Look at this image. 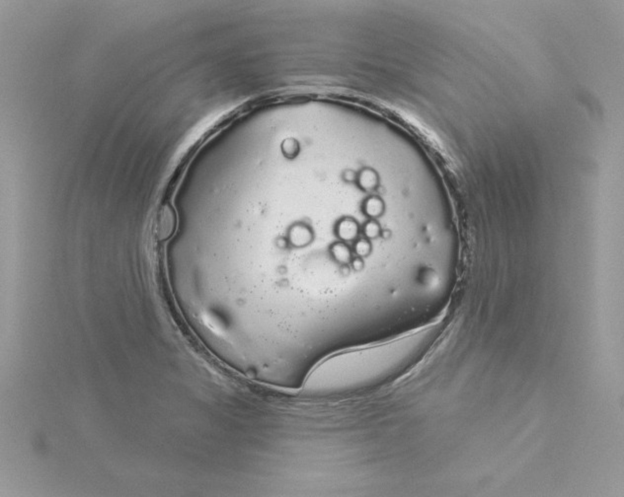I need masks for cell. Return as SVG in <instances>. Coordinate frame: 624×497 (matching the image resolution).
<instances>
[{
	"label": "cell",
	"mask_w": 624,
	"mask_h": 497,
	"mask_svg": "<svg viewBox=\"0 0 624 497\" xmlns=\"http://www.w3.org/2000/svg\"><path fill=\"white\" fill-rule=\"evenodd\" d=\"M438 330L437 324H430L393 339L335 353L309 372L301 390L312 396H329L383 384L420 359Z\"/></svg>",
	"instance_id": "1"
},
{
	"label": "cell",
	"mask_w": 624,
	"mask_h": 497,
	"mask_svg": "<svg viewBox=\"0 0 624 497\" xmlns=\"http://www.w3.org/2000/svg\"><path fill=\"white\" fill-rule=\"evenodd\" d=\"M177 215L174 207L170 203L162 204L156 214L155 227L160 239L168 238L176 228Z\"/></svg>",
	"instance_id": "2"
},
{
	"label": "cell",
	"mask_w": 624,
	"mask_h": 497,
	"mask_svg": "<svg viewBox=\"0 0 624 497\" xmlns=\"http://www.w3.org/2000/svg\"><path fill=\"white\" fill-rule=\"evenodd\" d=\"M312 239V232L304 224H295L289 230V240L297 247L305 246Z\"/></svg>",
	"instance_id": "3"
},
{
	"label": "cell",
	"mask_w": 624,
	"mask_h": 497,
	"mask_svg": "<svg viewBox=\"0 0 624 497\" xmlns=\"http://www.w3.org/2000/svg\"><path fill=\"white\" fill-rule=\"evenodd\" d=\"M357 232L356 223L351 218H344L337 224V234L343 240L352 239Z\"/></svg>",
	"instance_id": "4"
},
{
	"label": "cell",
	"mask_w": 624,
	"mask_h": 497,
	"mask_svg": "<svg viewBox=\"0 0 624 497\" xmlns=\"http://www.w3.org/2000/svg\"><path fill=\"white\" fill-rule=\"evenodd\" d=\"M377 182L376 175L371 170H363L358 176V184L366 190L372 189Z\"/></svg>",
	"instance_id": "5"
},
{
	"label": "cell",
	"mask_w": 624,
	"mask_h": 497,
	"mask_svg": "<svg viewBox=\"0 0 624 497\" xmlns=\"http://www.w3.org/2000/svg\"><path fill=\"white\" fill-rule=\"evenodd\" d=\"M281 151L282 154L288 158L293 159L297 156L299 152V143L294 138H286L281 142Z\"/></svg>",
	"instance_id": "6"
},
{
	"label": "cell",
	"mask_w": 624,
	"mask_h": 497,
	"mask_svg": "<svg viewBox=\"0 0 624 497\" xmlns=\"http://www.w3.org/2000/svg\"><path fill=\"white\" fill-rule=\"evenodd\" d=\"M364 211L370 216H376L382 211V202L376 197H371L365 201Z\"/></svg>",
	"instance_id": "7"
},
{
	"label": "cell",
	"mask_w": 624,
	"mask_h": 497,
	"mask_svg": "<svg viewBox=\"0 0 624 497\" xmlns=\"http://www.w3.org/2000/svg\"><path fill=\"white\" fill-rule=\"evenodd\" d=\"M332 251L335 255V257L340 260V261H346L348 259L349 256V250L347 249V248L343 245H335L332 248Z\"/></svg>",
	"instance_id": "8"
},
{
	"label": "cell",
	"mask_w": 624,
	"mask_h": 497,
	"mask_svg": "<svg viewBox=\"0 0 624 497\" xmlns=\"http://www.w3.org/2000/svg\"><path fill=\"white\" fill-rule=\"evenodd\" d=\"M355 178H356L355 173H354V172H352L351 170H347V171H345V172L343 173V178H344L346 181H348V182L353 181V180L355 179Z\"/></svg>",
	"instance_id": "9"
}]
</instances>
